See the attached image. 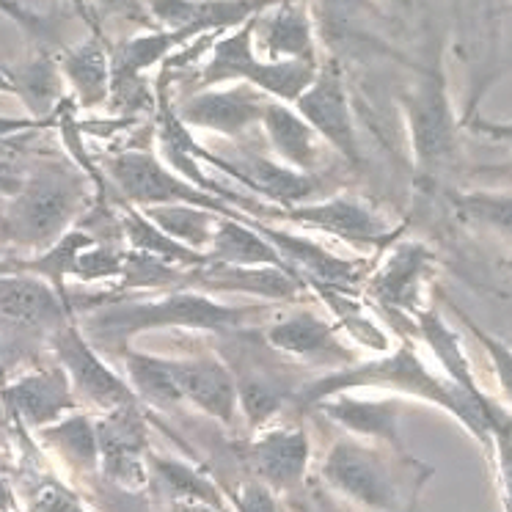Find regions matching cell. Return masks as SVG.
Returning a JSON list of instances; mask_svg holds the SVG:
<instances>
[{
	"label": "cell",
	"instance_id": "836d02e7",
	"mask_svg": "<svg viewBox=\"0 0 512 512\" xmlns=\"http://www.w3.org/2000/svg\"><path fill=\"white\" fill-rule=\"evenodd\" d=\"M100 240L97 234L89 232V229H78L72 226L69 232H64L58 237L56 243L47 245L45 251H39L34 256H14L17 265H20V273H31L36 279L47 281L56 292H61L64 298H72L67 290V281L72 279V268L78 262V256L83 248H89Z\"/></svg>",
	"mask_w": 512,
	"mask_h": 512
},
{
	"label": "cell",
	"instance_id": "7402d4cb",
	"mask_svg": "<svg viewBox=\"0 0 512 512\" xmlns=\"http://www.w3.org/2000/svg\"><path fill=\"white\" fill-rule=\"evenodd\" d=\"M182 400L223 427H232L237 413V386L229 364L218 356L168 358Z\"/></svg>",
	"mask_w": 512,
	"mask_h": 512
},
{
	"label": "cell",
	"instance_id": "f546056e",
	"mask_svg": "<svg viewBox=\"0 0 512 512\" xmlns=\"http://www.w3.org/2000/svg\"><path fill=\"white\" fill-rule=\"evenodd\" d=\"M312 287L314 295L325 303V309L331 312V323L336 325L339 334H345L350 342L364 347L375 356L389 353L391 334L380 325L375 314L369 312L367 301H358L353 290H339V287H328V284H306Z\"/></svg>",
	"mask_w": 512,
	"mask_h": 512
},
{
	"label": "cell",
	"instance_id": "74e56055",
	"mask_svg": "<svg viewBox=\"0 0 512 512\" xmlns=\"http://www.w3.org/2000/svg\"><path fill=\"white\" fill-rule=\"evenodd\" d=\"M124 270V248H116L111 243L97 240L89 248H83L72 268V279L75 281H119ZM69 279V281H72Z\"/></svg>",
	"mask_w": 512,
	"mask_h": 512
},
{
	"label": "cell",
	"instance_id": "f6af8a7d",
	"mask_svg": "<svg viewBox=\"0 0 512 512\" xmlns=\"http://www.w3.org/2000/svg\"><path fill=\"white\" fill-rule=\"evenodd\" d=\"M317 3L331 9L334 14H347V17H353L358 12H378L375 0H317Z\"/></svg>",
	"mask_w": 512,
	"mask_h": 512
},
{
	"label": "cell",
	"instance_id": "4dcf8cb0",
	"mask_svg": "<svg viewBox=\"0 0 512 512\" xmlns=\"http://www.w3.org/2000/svg\"><path fill=\"white\" fill-rule=\"evenodd\" d=\"M149 482H155L168 504H210L226 507V493L207 471L179 457H166L149 449Z\"/></svg>",
	"mask_w": 512,
	"mask_h": 512
},
{
	"label": "cell",
	"instance_id": "2e32d148",
	"mask_svg": "<svg viewBox=\"0 0 512 512\" xmlns=\"http://www.w3.org/2000/svg\"><path fill=\"white\" fill-rule=\"evenodd\" d=\"M0 400L6 405V411L12 413L14 422L31 433L64 419L67 413L83 411L67 372L58 364L28 369L17 378L3 380Z\"/></svg>",
	"mask_w": 512,
	"mask_h": 512
},
{
	"label": "cell",
	"instance_id": "681fc988",
	"mask_svg": "<svg viewBox=\"0 0 512 512\" xmlns=\"http://www.w3.org/2000/svg\"><path fill=\"white\" fill-rule=\"evenodd\" d=\"M12 273H20V265L14 256L0 254V276H12Z\"/></svg>",
	"mask_w": 512,
	"mask_h": 512
},
{
	"label": "cell",
	"instance_id": "4316f807",
	"mask_svg": "<svg viewBox=\"0 0 512 512\" xmlns=\"http://www.w3.org/2000/svg\"><path fill=\"white\" fill-rule=\"evenodd\" d=\"M58 61V72L72 89V100L83 111L102 108L111 102L113 89V64L111 50L105 45L102 34H91L83 45L64 50Z\"/></svg>",
	"mask_w": 512,
	"mask_h": 512
},
{
	"label": "cell",
	"instance_id": "b9f144b4",
	"mask_svg": "<svg viewBox=\"0 0 512 512\" xmlns=\"http://www.w3.org/2000/svg\"><path fill=\"white\" fill-rule=\"evenodd\" d=\"M234 504V512H279V499L270 488H265L256 479H245L237 485L234 493H229Z\"/></svg>",
	"mask_w": 512,
	"mask_h": 512
},
{
	"label": "cell",
	"instance_id": "44dd1931",
	"mask_svg": "<svg viewBox=\"0 0 512 512\" xmlns=\"http://www.w3.org/2000/svg\"><path fill=\"white\" fill-rule=\"evenodd\" d=\"M413 320H416V331H419V336L424 339V345L433 350L435 361L444 369V378L452 380L457 389L463 391V394H468L482 411L488 413L490 419H493V433L501 430V427H512L510 413L501 411L499 405L490 400L485 391L479 389L477 375H474V369H471V361H468L466 350H463V342H460V336H457L455 328L446 323L444 317L435 312L433 306H422L419 312L413 314Z\"/></svg>",
	"mask_w": 512,
	"mask_h": 512
},
{
	"label": "cell",
	"instance_id": "d590c367",
	"mask_svg": "<svg viewBox=\"0 0 512 512\" xmlns=\"http://www.w3.org/2000/svg\"><path fill=\"white\" fill-rule=\"evenodd\" d=\"M463 221L504 234L512 240V193L510 190H463L449 196Z\"/></svg>",
	"mask_w": 512,
	"mask_h": 512
},
{
	"label": "cell",
	"instance_id": "8d00e7d4",
	"mask_svg": "<svg viewBox=\"0 0 512 512\" xmlns=\"http://www.w3.org/2000/svg\"><path fill=\"white\" fill-rule=\"evenodd\" d=\"M452 312L460 323L466 325L468 334L477 339L482 350L488 353L490 358V367H493V375H496V383H499L501 389V397L507 400V405L512 408V347L507 342H501L499 336H493L490 331H485L477 320H471L463 309H457L452 306Z\"/></svg>",
	"mask_w": 512,
	"mask_h": 512
},
{
	"label": "cell",
	"instance_id": "bcb514c9",
	"mask_svg": "<svg viewBox=\"0 0 512 512\" xmlns=\"http://www.w3.org/2000/svg\"><path fill=\"white\" fill-rule=\"evenodd\" d=\"M69 3H72V6H75V9H78L80 17H83V20H86V23H89L91 34H102V31H100V25H97V20H94V17H91V12H89V0H69Z\"/></svg>",
	"mask_w": 512,
	"mask_h": 512
},
{
	"label": "cell",
	"instance_id": "9a60e30c",
	"mask_svg": "<svg viewBox=\"0 0 512 512\" xmlns=\"http://www.w3.org/2000/svg\"><path fill=\"white\" fill-rule=\"evenodd\" d=\"M254 226L306 284H328L339 290H353L369 276L364 259L336 254L309 234L290 232L276 221H259V218H254Z\"/></svg>",
	"mask_w": 512,
	"mask_h": 512
},
{
	"label": "cell",
	"instance_id": "e575fe53",
	"mask_svg": "<svg viewBox=\"0 0 512 512\" xmlns=\"http://www.w3.org/2000/svg\"><path fill=\"white\" fill-rule=\"evenodd\" d=\"M149 221L155 223L160 232H166L171 240L188 245L193 251H207L218 229L221 215L190 204H166V207H141Z\"/></svg>",
	"mask_w": 512,
	"mask_h": 512
},
{
	"label": "cell",
	"instance_id": "9c48e42d",
	"mask_svg": "<svg viewBox=\"0 0 512 512\" xmlns=\"http://www.w3.org/2000/svg\"><path fill=\"white\" fill-rule=\"evenodd\" d=\"M273 221L301 226L303 232H320L350 245H364L372 251H386L402 226H389L369 201L353 193H336L320 201H303L287 210L273 212Z\"/></svg>",
	"mask_w": 512,
	"mask_h": 512
},
{
	"label": "cell",
	"instance_id": "cb8c5ba5",
	"mask_svg": "<svg viewBox=\"0 0 512 512\" xmlns=\"http://www.w3.org/2000/svg\"><path fill=\"white\" fill-rule=\"evenodd\" d=\"M312 411L323 413L328 422L353 438L402 449L397 400H372V397L367 400V397H356V391H342L320 400Z\"/></svg>",
	"mask_w": 512,
	"mask_h": 512
},
{
	"label": "cell",
	"instance_id": "5b68a950",
	"mask_svg": "<svg viewBox=\"0 0 512 512\" xmlns=\"http://www.w3.org/2000/svg\"><path fill=\"white\" fill-rule=\"evenodd\" d=\"M262 14V12H259ZM245 20L232 31H223L210 50L204 53V67L199 75V89H215L226 83H248L265 97L279 102H295L312 83L320 61H268L256 53L254 28L256 17Z\"/></svg>",
	"mask_w": 512,
	"mask_h": 512
},
{
	"label": "cell",
	"instance_id": "6da1fadb",
	"mask_svg": "<svg viewBox=\"0 0 512 512\" xmlns=\"http://www.w3.org/2000/svg\"><path fill=\"white\" fill-rule=\"evenodd\" d=\"M281 303H223L199 290H166L160 295L133 292L130 298H111L91 309L80 331L97 350L122 353L135 336L146 331H199V334L237 336L254 331L276 317Z\"/></svg>",
	"mask_w": 512,
	"mask_h": 512
},
{
	"label": "cell",
	"instance_id": "603a6c76",
	"mask_svg": "<svg viewBox=\"0 0 512 512\" xmlns=\"http://www.w3.org/2000/svg\"><path fill=\"white\" fill-rule=\"evenodd\" d=\"M276 0H149L146 12L171 31H185L190 39L232 31Z\"/></svg>",
	"mask_w": 512,
	"mask_h": 512
},
{
	"label": "cell",
	"instance_id": "f1b7e54d",
	"mask_svg": "<svg viewBox=\"0 0 512 512\" xmlns=\"http://www.w3.org/2000/svg\"><path fill=\"white\" fill-rule=\"evenodd\" d=\"M210 262L215 265H237V268H284L292 270L273 245L256 232L254 218L243 215V218H232V215H221L215 237H212L210 248L204 251ZM295 273V270H292Z\"/></svg>",
	"mask_w": 512,
	"mask_h": 512
},
{
	"label": "cell",
	"instance_id": "30bf717a",
	"mask_svg": "<svg viewBox=\"0 0 512 512\" xmlns=\"http://www.w3.org/2000/svg\"><path fill=\"white\" fill-rule=\"evenodd\" d=\"M100 438V477L127 493L149 488V424L141 402L94 416Z\"/></svg>",
	"mask_w": 512,
	"mask_h": 512
},
{
	"label": "cell",
	"instance_id": "52a82bcc",
	"mask_svg": "<svg viewBox=\"0 0 512 512\" xmlns=\"http://www.w3.org/2000/svg\"><path fill=\"white\" fill-rule=\"evenodd\" d=\"M105 174L111 177L116 190L133 207H166V204H190L201 210L243 218L245 212L234 210L226 201L215 199L207 190L196 188L182 179L177 171L160 160L152 149H122L105 160Z\"/></svg>",
	"mask_w": 512,
	"mask_h": 512
},
{
	"label": "cell",
	"instance_id": "3957f363",
	"mask_svg": "<svg viewBox=\"0 0 512 512\" xmlns=\"http://www.w3.org/2000/svg\"><path fill=\"white\" fill-rule=\"evenodd\" d=\"M91 201L86 174L72 166L34 168L9 199H0V248L34 256L69 232Z\"/></svg>",
	"mask_w": 512,
	"mask_h": 512
},
{
	"label": "cell",
	"instance_id": "7c38bea8",
	"mask_svg": "<svg viewBox=\"0 0 512 512\" xmlns=\"http://www.w3.org/2000/svg\"><path fill=\"white\" fill-rule=\"evenodd\" d=\"M292 108L312 124V130L323 138V144L339 152L347 163H353V166L361 163L356 119H353L342 69L336 61L320 64L314 80L306 86L301 97L292 102Z\"/></svg>",
	"mask_w": 512,
	"mask_h": 512
},
{
	"label": "cell",
	"instance_id": "d6a6232c",
	"mask_svg": "<svg viewBox=\"0 0 512 512\" xmlns=\"http://www.w3.org/2000/svg\"><path fill=\"white\" fill-rule=\"evenodd\" d=\"M119 221H122V237L130 251H141V254L157 256L168 265L182 270L201 268V265H210L207 254L201 251H193L188 245L171 240L166 232H160L155 223L149 221L141 207H133V204H124L122 212H119Z\"/></svg>",
	"mask_w": 512,
	"mask_h": 512
},
{
	"label": "cell",
	"instance_id": "d4e9b609",
	"mask_svg": "<svg viewBox=\"0 0 512 512\" xmlns=\"http://www.w3.org/2000/svg\"><path fill=\"white\" fill-rule=\"evenodd\" d=\"M259 130L265 133L273 160L303 174H317L323 163V138L314 133L312 124L290 102L268 100Z\"/></svg>",
	"mask_w": 512,
	"mask_h": 512
},
{
	"label": "cell",
	"instance_id": "f35d334b",
	"mask_svg": "<svg viewBox=\"0 0 512 512\" xmlns=\"http://www.w3.org/2000/svg\"><path fill=\"white\" fill-rule=\"evenodd\" d=\"M25 512H91L75 490L50 474H39L25 493Z\"/></svg>",
	"mask_w": 512,
	"mask_h": 512
},
{
	"label": "cell",
	"instance_id": "ffe728a7",
	"mask_svg": "<svg viewBox=\"0 0 512 512\" xmlns=\"http://www.w3.org/2000/svg\"><path fill=\"white\" fill-rule=\"evenodd\" d=\"M256 53L268 61L317 64V34L306 0H276L256 17Z\"/></svg>",
	"mask_w": 512,
	"mask_h": 512
},
{
	"label": "cell",
	"instance_id": "8992f818",
	"mask_svg": "<svg viewBox=\"0 0 512 512\" xmlns=\"http://www.w3.org/2000/svg\"><path fill=\"white\" fill-rule=\"evenodd\" d=\"M400 108L408 127L416 174L422 182L441 179L455 166L460 130L441 58L435 56L427 67L419 69V78L413 80L411 89L402 91Z\"/></svg>",
	"mask_w": 512,
	"mask_h": 512
},
{
	"label": "cell",
	"instance_id": "ee69618b",
	"mask_svg": "<svg viewBox=\"0 0 512 512\" xmlns=\"http://www.w3.org/2000/svg\"><path fill=\"white\" fill-rule=\"evenodd\" d=\"M468 130L512 149V122H490V119H479L477 116V119L468 122Z\"/></svg>",
	"mask_w": 512,
	"mask_h": 512
},
{
	"label": "cell",
	"instance_id": "ba28073f",
	"mask_svg": "<svg viewBox=\"0 0 512 512\" xmlns=\"http://www.w3.org/2000/svg\"><path fill=\"white\" fill-rule=\"evenodd\" d=\"M47 345L53 350L58 367L67 372L83 411L89 408L100 416L138 402L127 378L105 361L102 350L91 345L89 336L80 331L78 320H69L53 331Z\"/></svg>",
	"mask_w": 512,
	"mask_h": 512
},
{
	"label": "cell",
	"instance_id": "e0dca14e",
	"mask_svg": "<svg viewBox=\"0 0 512 512\" xmlns=\"http://www.w3.org/2000/svg\"><path fill=\"white\" fill-rule=\"evenodd\" d=\"M435 268V254L416 240H394L378 270H369L367 295L389 312L416 314L422 309V284Z\"/></svg>",
	"mask_w": 512,
	"mask_h": 512
},
{
	"label": "cell",
	"instance_id": "c3c4849f",
	"mask_svg": "<svg viewBox=\"0 0 512 512\" xmlns=\"http://www.w3.org/2000/svg\"><path fill=\"white\" fill-rule=\"evenodd\" d=\"M0 94H14L17 97V86H14L12 69L0 67Z\"/></svg>",
	"mask_w": 512,
	"mask_h": 512
},
{
	"label": "cell",
	"instance_id": "83f0119b",
	"mask_svg": "<svg viewBox=\"0 0 512 512\" xmlns=\"http://www.w3.org/2000/svg\"><path fill=\"white\" fill-rule=\"evenodd\" d=\"M36 441L50 455L61 457V463L78 477H100V438L97 424L89 411L67 413L64 419L36 430Z\"/></svg>",
	"mask_w": 512,
	"mask_h": 512
},
{
	"label": "cell",
	"instance_id": "ab89813d",
	"mask_svg": "<svg viewBox=\"0 0 512 512\" xmlns=\"http://www.w3.org/2000/svg\"><path fill=\"white\" fill-rule=\"evenodd\" d=\"M0 14L9 17L14 25H20L25 34L36 39L39 45H53L56 42V25L45 14H36L25 9L20 0H0Z\"/></svg>",
	"mask_w": 512,
	"mask_h": 512
},
{
	"label": "cell",
	"instance_id": "484cf974",
	"mask_svg": "<svg viewBox=\"0 0 512 512\" xmlns=\"http://www.w3.org/2000/svg\"><path fill=\"white\" fill-rule=\"evenodd\" d=\"M229 364V361H226ZM237 386V413L245 419V427L254 433L279 419L284 408H290L292 397L301 383L281 378L279 372L259 367L251 361L229 364Z\"/></svg>",
	"mask_w": 512,
	"mask_h": 512
},
{
	"label": "cell",
	"instance_id": "8fae6325",
	"mask_svg": "<svg viewBox=\"0 0 512 512\" xmlns=\"http://www.w3.org/2000/svg\"><path fill=\"white\" fill-rule=\"evenodd\" d=\"M243 463L251 479L262 482L276 496L295 493L312 463V441L306 427L268 424L262 430H254L243 446Z\"/></svg>",
	"mask_w": 512,
	"mask_h": 512
},
{
	"label": "cell",
	"instance_id": "f907efd6",
	"mask_svg": "<svg viewBox=\"0 0 512 512\" xmlns=\"http://www.w3.org/2000/svg\"><path fill=\"white\" fill-rule=\"evenodd\" d=\"M391 3H394V6H402V9H408L413 0H391Z\"/></svg>",
	"mask_w": 512,
	"mask_h": 512
},
{
	"label": "cell",
	"instance_id": "7bdbcfd3",
	"mask_svg": "<svg viewBox=\"0 0 512 512\" xmlns=\"http://www.w3.org/2000/svg\"><path fill=\"white\" fill-rule=\"evenodd\" d=\"M91 6H97L102 17H122V20H135V23L146 20V0H89V12Z\"/></svg>",
	"mask_w": 512,
	"mask_h": 512
},
{
	"label": "cell",
	"instance_id": "5bb4252c",
	"mask_svg": "<svg viewBox=\"0 0 512 512\" xmlns=\"http://www.w3.org/2000/svg\"><path fill=\"white\" fill-rule=\"evenodd\" d=\"M75 320L72 298H64L47 281L31 273L0 276V334L42 336Z\"/></svg>",
	"mask_w": 512,
	"mask_h": 512
},
{
	"label": "cell",
	"instance_id": "ac0fdd59",
	"mask_svg": "<svg viewBox=\"0 0 512 512\" xmlns=\"http://www.w3.org/2000/svg\"><path fill=\"white\" fill-rule=\"evenodd\" d=\"M262 342L281 356L323 364V367H342L353 361V350L342 342L336 325L328 317L314 312L279 314L262 325Z\"/></svg>",
	"mask_w": 512,
	"mask_h": 512
},
{
	"label": "cell",
	"instance_id": "1f68e13d",
	"mask_svg": "<svg viewBox=\"0 0 512 512\" xmlns=\"http://www.w3.org/2000/svg\"><path fill=\"white\" fill-rule=\"evenodd\" d=\"M124 367V378L130 383V389L149 408L157 411H179L185 408L179 383L171 372V361L166 356L155 353H141L135 347H124L122 353H116Z\"/></svg>",
	"mask_w": 512,
	"mask_h": 512
},
{
	"label": "cell",
	"instance_id": "277c9868",
	"mask_svg": "<svg viewBox=\"0 0 512 512\" xmlns=\"http://www.w3.org/2000/svg\"><path fill=\"white\" fill-rule=\"evenodd\" d=\"M411 468L416 463L402 449L342 435L325 452L320 477L334 496L358 510L405 512L422 482H413Z\"/></svg>",
	"mask_w": 512,
	"mask_h": 512
},
{
	"label": "cell",
	"instance_id": "7dc6e473",
	"mask_svg": "<svg viewBox=\"0 0 512 512\" xmlns=\"http://www.w3.org/2000/svg\"><path fill=\"white\" fill-rule=\"evenodd\" d=\"M166 512H226V507H210V504H168Z\"/></svg>",
	"mask_w": 512,
	"mask_h": 512
},
{
	"label": "cell",
	"instance_id": "d6986e66",
	"mask_svg": "<svg viewBox=\"0 0 512 512\" xmlns=\"http://www.w3.org/2000/svg\"><path fill=\"white\" fill-rule=\"evenodd\" d=\"M179 290L207 295H243L265 303H292L306 292V281L284 268H237V265H201L185 273Z\"/></svg>",
	"mask_w": 512,
	"mask_h": 512
},
{
	"label": "cell",
	"instance_id": "7a4b0ae2",
	"mask_svg": "<svg viewBox=\"0 0 512 512\" xmlns=\"http://www.w3.org/2000/svg\"><path fill=\"white\" fill-rule=\"evenodd\" d=\"M364 389L394 391V394H402V397H413V400L438 405L449 416H455L457 422L463 424L485 449L490 446L493 419L468 394L457 389L452 380H446L444 375H438V372L427 367V361H424L411 339L397 342L383 356L369 358V361H350V364H342V367L328 369L317 378L303 380L298 391H295V397H292L290 408L301 413H312L314 405L325 400V397H331V394Z\"/></svg>",
	"mask_w": 512,
	"mask_h": 512
},
{
	"label": "cell",
	"instance_id": "4fadbf2b",
	"mask_svg": "<svg viewBox=\"0 0 512 512\" xmlns=\"http://www.w3.org/2000/svg\"><path fill=\"white\" fill-rule=\"evenodd\" d=\"M268 100L270 97L248 83H226L215 89H196L188 100L174 105V113L188 130L243 138L262 124Z\"/></svg>",
	"mask_w": 512,
	"mask_h": 512
},
{
	"label": "cell",
	"instance_id": "60d3db41",
	"mask_svg": "<svg viewBox=\"0 0 512 512\" xmlns=\"http://www.w3.org/2000/svg\"><path fill=\"white\" fill-rule=\"evenodd\" d=\"M490 449L496 457L504 512H512V427H501L496 433H490Z\"/></svg>",
	"mask_w": 512,
	"mask_h": 512
}]
</instances>
